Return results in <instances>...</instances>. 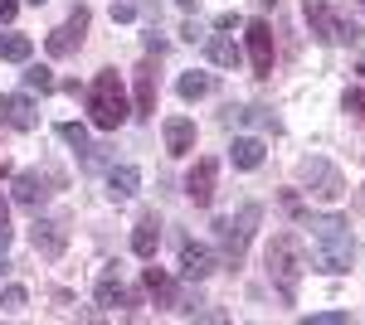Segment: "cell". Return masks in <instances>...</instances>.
<instances>
[{
  "instance_id": "cell-23",
  "label": "cell",
  "mask_w": 365,
  "mask_h": 325,
  "mask_svg": "<svg viewBox=\"0 0 365 325\" xmlns=\"http://www.w3.org/2000/svg\"><path fill=\"white\" fill-rule=\"evenodd\" d=\"M29 54H34L29 34H0V58L5 63H29Z\"/></svg>"
},
{
  "instance_id": "cell-17",
  "label": "cell",
  "mask_w": 365,
  "mask_h": 325,
  "mask_svg": "<svg viewBox=\"0 0 365 325\" xmlns=\"http://www.w3.org/2000/svg\"><path fill=\"white\" fill-rule=\"evenodd\" d=\"M137 185H141V170H137V165H113V175H108V199L127 204V199L137 194Z\"/></svg>"
},
{
  "instance_id": "cell-4",
  "label": "cell",
  "mask_w": 365,
  "mask_h": 325,
  "mask_svg": "<svg viewBox=\"0 0 365 325\" xmlns=\"http://www.w3.org/2000/svg\"><path fill=\"white\" fill-rule=\"evenodd\" d=\"M258 218H263V209H258V204H244L234 218H220V223H215V238H220V257H225V267H239V262H244Z\"/></svg>"
},
{
  "instance_id": "cell-6",
  "label": "cell",
  "mask_w": 365,
  "mask_h": 325,
  "mask_svg": "<svg viewBox=\"0 0 365 325\" xmlns=\"http://www.w3.org/2000/svg\"><path fill=\"white\" fill-rule=\"evenodd\" d=\"M88 25H93V15H88V5H73V15L63 20V25L44 39V49H49V58H68L78 44H83V34H88Z\"/></svg>"
},
{
  "instance_id": "cell-25",
  "label": "cell",
  "mask_w": 365,
  "mask_h": 325,
  "mask_svg": "<svg viewBox=\"0 0 365 325\" xmlns=\"http://www.w3.org/2000/svg\"><path fill=\"white\" fill-rule=\"evenodd\" d=\"M25 87H34V92H54V73H49L44 63H29L25 68Z\"/></svg>"
},
{
  "instance_id": "cell-2",
  "label": "cell",
  "mask_w": 365,
  "mask_h": 325,
  "mask_svg": "<svg viewBox=\"0 0 365 325\" xmlns=\"http://www.w3.org/2000/svg\"><path fill=\"white\" fill-rule=\"evenodd\" d=\"M263 262H268V277H273V287H278L282 301H297V282H302V272H307V252H302V238L297 233H273V243L263 252Z\"/></svg>"
},
{
  "instance_id": "cell-24",
  "label": "cell",
  "mask_w": 365,
  "mask_h": 325,
  "mask_svg": "<svg viewBox=\"0 0 365 325\" xmlns=\"http://www.w3.org/2000/svg\"><path fill=\"white\" fill-rule=\"evenodd\" d=\"M210 87H215V78H210V73H185V78L175 82V92H180L185 102H195V97H205Z\"/></svg>"
},
{
  "instance_id": "cell-11",
  "label": "cell",
  "mask_w": 365,
  "mask_h": 325,
  "mask_svg": "<svg viewBox=\"0 0 365 325\" xmlns=\"http://www.w3.org/2000/svg\"><path fill=\"white\" fill-rule=\"evenodd\" d=\"M249 63H253L258 78L273 73V29L263 25V20H253V25H249Z\"/></svg>"
},
{
  "instance_id": "cell-9",
  "label": "cell",
  "mask_w": 365,
  "mask_h": 325,
  "mask_svg": "<svg viewBox=\"0 0 365 325\" xmlns=\"http://www.w3.org/2000/svg\"><path fill=\"white\" fill-rule=\"evenodd\" d=\"M215 180H220V161H210V156H205V161L190 165V175H185V194H190V204L205 209V204L215 199Z\"/></svg>"
},
{
  "instance_id": "cell-1",
  "label": "cell",
  "mask_w": 365,
  "mask_h": 325,
  "mask_svg": "<svg viewBox=\"0 0 365 325\" xmlns=\"http://www.w3.org/2000/svg\"><path fill=\"white\" fill-rule=\"evenodd\" d=\"M307 228H312V262H317V272H327V277L351 272V262H356L351 223L341 214H312Z\"/></svg>"
},
{
  "instance_id": "cell-14",
  "label": "cell",
  "mask_w": 365,
  "mask_h": 325,
  "mask_svg": "<svg viewBox=\"0 0 365 325\" xmlns=\"http://www.w3.org/2000/svg\"><path fill=\"white\" fill-rule=\"evenodd\" d=\"M141 282H146V292L156 297V306H166V311H180V287L170 282L161 267H146L141 272Z\"/></svg>"
},
{
  "instance_id": "cell-5",
  "label": "cell",
  "mask_w": 365,
  "mask_h": 325,
  "mask_svg": "<svg viewBox=\"0 0 365 325\" xmlns=\"http://www.w3.org/2000/svg\"><path fill=\"white\" fill-rule=\"evenodd\" d=\"M302 185H307L312 199H322V204H336L341 194H346V175H341L331 161L312 156V161H302Z\"/></svg>"
},
{
  "instance_id": "cell-36",
  "label": "cell",
  "mask_w": 365,
  "mask_h": 325,
  "mask_svg": "<svg viewBox=\"0 0 365 325\" xmlns=\"http://www.w3.org/2000/svg\"><path fill=\"white\" fill-rule=\"evenodd\" d=\"M356 73H361V78H365V58H361V63H356Z\"/></svg>"
},
{
  "instance_id": "cell-7",
  "label": "cell",
  "mask_w": 365,
  "mask_h": 325,
  "mask_svg": "<svg viewBox=\"0 0 365 325\" xmlns=\"http://www.w3.org/2000/svg\"><path fill=\"white\" fill-rule=\"evenodd\" d=\"M49 185H63L58 170H20L15 175V204L20 209H39L49 199Z\"/></svg>"
},
{
  "instance_id": "cell-29",
  "label": "cell",
  "mask_w": 365,
  "mask_h": 325,
  "mask_svg": "<svg viewBox=\"0 0 365 325\" xmlns=\"http://www.w3.org/2000/svg\"><path fill=\"white\" fill-rule=\"evenodd\" d=\"M351 316L346 311H317V316H307V325H346Z\"/></svg>"
},
{
  "instance_id": "cell-18",
  "label": "cell",
  "mask_w": 365,
  "mask_h": 325,
  "mask_svg": "<svg viewBox=\"0 0 365 325\" xmlns=\"http://www.w3.org/2000/svg\"><path fill=\"white\" fill-rule=\"evenodd\" d=\"M156 243H161V223H156V214H146L137 223V233H132V252H137L141 262H151L156 257Z\"/></svg>"
},
{
  "instance_id": "cell-13",
  "label": "cell",
  "mask_w": 365,
  "mask_h": 325,
  "mask_svg": "<svg viewBox=\"0 0 365 325\" xmlns=\"http://www.w3.org/2000/svg\"><path fill=\"white\" fill-rule=\"evenodd\" d=\"M302 15H307L312 34H317L322 44H336V20H341V15H331L327 0H302Z\"/></svg>"
},
{
  "instance_id": "cell-22",
  "label": "cell",
  "mask_w": 365,
  "mask_h": 325,
  "mask_svg": "<svg viewBox=\"0 0 365 325\" xmlns=\"http://www.w3.org/2000/svg\"><path fill=\"white\" fill-rule=\"evenodd\" d=\"M225 127H273V132H278V122H273L263 107H229L225 112Z\"/></svg>"
},
{
  "instance_id": "cell-34",
  "label": "cell",
  "mask_w": 365,
  "mask_h": 325,
  "mask_svg": "<svg viewBox=\"0 0 365 325\" xmlns=\"http://www.w3.org/2000/svg\"><path fill=\"white\" fill-rule=\"evenodd\" d=\"M0 223H10V204L5 199H0Z\"/></svg>"
},
{
  "instance_id": "cell-30",
  "label": "cell",
  "mask_w": 365,
  "mask_h": 325,
  "mask_svg": "<svg viewBox=\"0 0 365 325\" xmlns=\"http://www.w3.org/2000/svg\"><path fill=\"white\" fill-rule=\"evenodd\" d=\"M244 25V20H239V15H234V10H225V15H220V20H215V29H220V34H229V29H239Z\"/></svg>"
},
{
  "instance_id": "cell-28",
  "label": "cell",
  "mask_w": 365,
  "mask_h": 325,
  "mask_svg": "<svg viewBox=\"0 0 365 325\" xmlns=\"http://www.w3.org/2000/svg\"><path fill=\"white\" fill-rule=\"evenodd\" d=\"M341 107L351 112L356 122H365V92H361V87H346V97H341Z\"/></svg>"
},
{
  "instance_id": "cell-39",
  "label": "cell",
  "mask_w": 365,
  "mask_h": 325,
  "mask_svg": "<svg viewBox=\"0 0 365 325\" xmlns=\"http://www.w3.org/2000/svg\"><path fill=\"white\" fill-rule=\"evenodd\" d=\"M263 5H273V0H263Z\"/></svg>"
},
{
  "instance_id": "cell-27",
  "label": "cell",
  "mask_w": 365,
  "mask_h": 325,
  "mask_svg": "<svg viewBox=\"0 0 365 325\" xmlns=\"http://www.w3.org/2000/svg\"><path fill=\"white\" fill-rule=\"evenodd\" d=\"M58 136H63V141H68L73 151H88V132L78 127V122H63V127H58Z\"/></svg>"
},
{
  "instance_id": "cell-31",
  "label": "cell",
  "mask_w": 365,
  "mask_h": 325,
  "mask_svg": "<svg viewBox=\"0 0 365 325\" xmlns=\"http://www.w3.org/2000/svg\"><path fill=\"white\" fill-rule=\"evenodd\" d=\"M113 20H137V5H132V0H117V5H113Z\"/></svg>"
},
{
  "instance_id": "cell-32",
  "label": "cell",
  "mask_w": 365,
  "mask_h": 325,
  "mask_svg": "<svg viewBox=\"0 0 365 325\" xmlns=\"http://www.w3.org/2000/svg\"><path fill=\"white\" fill-rule=\"evenodd\" d=\"M15 10H20V0H0V25H10V20H15Z\"/></svg>"
},
{
  "instance_id": "cell-8",
  "label": "cell",
  "mask_w": 365,
  "mask_h": 325,
  "mask_svg": "<svg viewBox=\"0 0 365 325\" xmlns=\"http://www.w3.org/2000/svg\"><path fill=\"white\" fill-rule=\"evenodd\" d=\"M29 243H34L39 257H63V247H68L63 218H34V223H29Z\"/></svg>"
},
{
  "instance_id": "cell-16",
  "label": "cell",
  "mask_w": 365,
  "mask_h": 325,
  "mask_svg": "<svg viewBox=\"0 0 365 325\" xmlns=\"http://www.w3.org/2000/svg\"><path fill=\"white\" fill-rule=\"evenodd\" d=\"M166 151L170 156H190L195 151V122L190 117H170L166 122Z\"/></svg>"
},
{
  "instance_id": "cell-12",
  "label": "cell",
  "mask_w": 365,
  "mask_h": 325,
  "mask_svg": "<svg viewBox=\"0 0 365 325\" xmlns=\"http://www.w3.org/2000/svg\"><path fill=\"white\" fill-rule=\"evenodd\" d=\"M0 122L15 127V132H34V127H39V112H34L29 97H10V92H0Z\"/></svg>"
},
{
  "instance_id": "cell-20",
  "label": "cell",
  "mask_w": 365,
  "mask_h": 325,
  "mask_svg": "<svg viewBox=\"0 0 365 325\" xmlns=\"http://www.w3.org/2000/svg\"><path fill=\"white\" fill-rule=\"evenodd\" d=\"M229 161L239 165V170H258V165H263V141H258V136H234Z\"/></svg>"
},
{
  "instance_id": "cell-35",
  "label": "cell",
  "mask_w": 365,
  "mask_h": 325,
  "mask_svg": "<svg viewBox=\"0 0 365 325\" xmlns=\"http://www.w3.org/2000/svg\"><path fill=\"white\" fill-rule=\"evenodd\" d=\"M175 5H180V10H195V0H175Z\"/></svg>"
},
{
  "instance_id": "cell-38",
  "label": "cell",
  "mask_w": 365,
  "mask_h": 325,
  "mask_svg": "<svg viewBox=\"0 0 365 325\" xmlns=\"http://www.w3.org/2000/svg\"><path fill=\"white\" fill-rule=\"evenodd\" d=\"M29 5H44V0H29Z\"/></svg>"
},
{
  "instance_id": "cell-21",
  "label": "cell",
  "mask_w": 365,
  "mask_h": 325,
  "mask_svg": "<svg viewBox=\"0 0 365 325\" xmlns=\"http://www.w3.org/2000/svg\"><path fill=\"white\" fill-rule=\"evenodd\" d=\"M205 54H210V63H220V68H239V58H244L229 34H210L205 39Z\"/></svg>"
},
{
  "instance_id": "cell-3",
  "label": "cell",
  "mask_w": 365,
  "mask_h": 325,
  "mask_svg": "<svg viewBox=\"0 0 365 325\" xmlns=\"http://www.w3.org/2000/svg\"><path fill=\"white\" fill-rule=\"evenodd\" d=\"M88 117H93V127H103V132H117V127L132 117L117 68H103V73L93 78V87H88Z\"/></svg>"
},
{
  "instance_id": "cell-33",
  "label": "cell",
  "mask_w": 365,
  "mask_h": 325,
  "mask_svg": "<svg viewBox=\"0 0 365 325\" xmlns=\"http://www.w3.org/2000/svg\"><path fill=\"white\" fill-rule=\"evenodd\" d=\"M10 247V223H0V252Z\"/></svg>"
},
{
  "instance_id": "cell-15",
  "label": "cell",
  "mask_w": 365,
  "mask_h": 325,
  "mask_svg": "<svg viewBox=\"0 0 365 325\" xmlns=\"http://www.w3.org/2000/svg\"><path fill=\"white\" fill-rule=\"evenodd\" d=\"M98 306H108V311H117V306H137V297L122 287L117 267H108L103 277H98Z\"/></svg>"
},
{
  "instance_id": "cell-10",
  "label": "cell",
  "mask_w": 365,
  "mask_h": 325,
  "mask_svg": "<svg viewBox=\"0 0 365 325\" xmlns=\"http://www.w3.org/2000/svg\"><path fill=\"white\" fill-rule=\"evenodd\" d=\"M220 267V257L210 252L205 243H195V238H185L180 243V277H190V282H205L210 272Z\"/></svg>"
},
{
  "instance_id": "cell-19",
  "label": "cell",
  "mask_w": 365,
  "mask_h": 325,
  "mask_svg": "<svg viewBox=\"0 0 365 325\" xmlns=\"http://www.w3.org/2000/svg\"><path fill=\"white\" fill-rule=\"evenodd\" d=\"M156 68L151 63H141L137 68V117H156Z\"/></svg>"
},
{
  "instance_id": "cell-26",
  "label": "cell",
  "mask_w": 365,
  "mask_h": 325,
  "mask_svg": "<svg viewBox=\"0 0 365 325\" xmlns=\"http://www.w3.org/2000/svg\"><path fill=\"white\" fill-rule=\"evenodd\" d=\"M25 287H15V282H10V287H0V311H5V316H15V311H25Z\"/></svg>"
},
{
  "instance_id": "cell-37",
  "label": "cell",
  "mask_w": 365,
  "mask_h": 325,
  "mask_svg": "<svg viewBox=\"0 0 365 325\" xmlns=\"http://www.w3.org/2000/svg\"><path fill=\"white\" fill-rule=\"evenodd\" d=\"M356 5H361V15H365V0H356Z\"/></svg>"
}]
</instances>
